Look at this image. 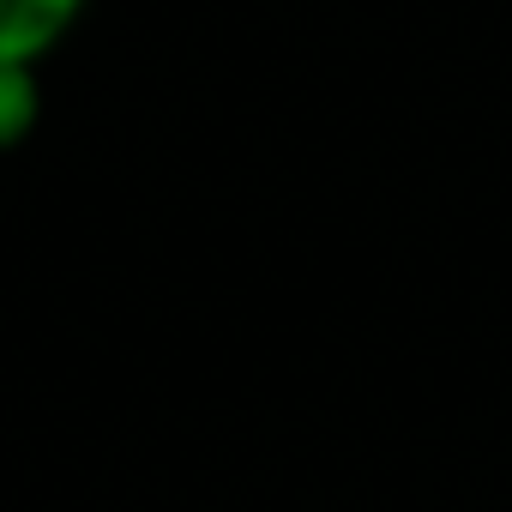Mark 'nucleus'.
I'll list each match as a JSON object with an SVG mask.
<instances>
[{
  "mask_svg": "<svg viewBox=\"0 0 512 512\" xmlns=\"http://www.w3.org/2000/svg\"><path fill=\"white\" fill-rule=\"evenodd\" d=\"M43 121L37 61H0V151H19Z\"/></svg>",
  "mask_w": 512,
  "mask_h": 512,
  "instance_id": "f03ea898",
  "label": "nucleus"
},
{
  "mask_svg": "<svg viewBox=\"0 0 512 512\" xmlns=\"http://www.w3.org/2000/svg\"><path fill=\"white\" fill-rule=\"evenodd\" d=\"M85 13V0H0V61H43Z\"/></svg>",
  "mask_w": 512,
  "mask_h": 512,
  "instance_id": "f257e3e1",
  "label": "nucleus"
}]
</instances>
